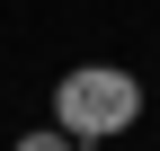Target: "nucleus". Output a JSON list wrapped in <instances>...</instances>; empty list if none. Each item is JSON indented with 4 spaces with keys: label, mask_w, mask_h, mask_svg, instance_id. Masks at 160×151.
I'll use <instances>...</instances> for the list:
<instances>
[{
    "label": "nucleus",
    "mask_w": 160,
    "mask_h": 151,
    "mask_svg": "<svg viewBox=\"0 0 160 151\" xmlns=\"http://www.w3.org/2000/svg\"><path fill=\"white\" fill-rule=\"evenodd\" d=\"M142 124V80L125 62H80L53 80V134L62 142H116Z\"/></svg>",
    "instance_id": "1"
},
{
    "label": "nucleus",
    "mask_w": 160,
    "mask_h": 151,
    "mask_svg": "<svg viewBox=\"0 0 160 151\" xmlns=\"http://www.w3.org/2000/svg\"><path fill=\"white\" fill-rule=\"evenodd\" d=\"M9 151H80V142H62V134H53V124H36V134H18Z\"/></svg>",
    "instance_id": "2"
}]
</instances>
